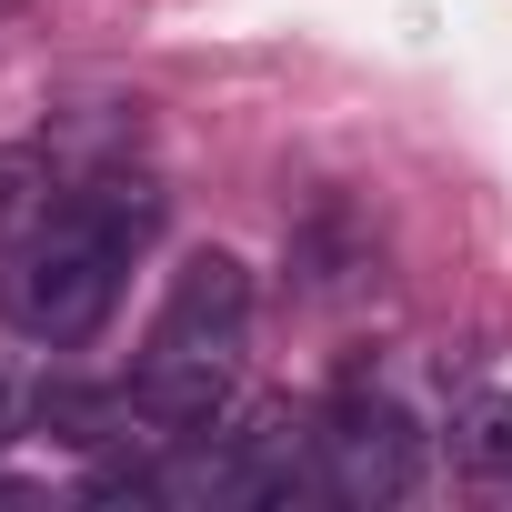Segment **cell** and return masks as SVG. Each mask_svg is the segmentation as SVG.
<instances>
[{
    "label": "cell",
    "mask_w": 512,
    "mask_h": 512,
    "mask_svg": "<svg viewBox=\"0 0 512 512\" xmlns=\"http://www.w3.org/2000/svg\"><path fill=\"white\" fill-rule=\"evenodd\" d=\"M161 231V191L141 171H91L71 181L21 241H11V262H0V322H11L21 342L41 352H81L121 292H131V262L151 251Z\"/></svg>",
    "instance_id": "6da1fadb"
},
{
    "label": "cell",
    "mask_w": 512,
    "mask_h": 512,
    "mask_svg": "<svg viewBox=\"0 0 512 512\" xmlns=\"http://www.w3.org/2000/svg\"><path fill=\"white\" fill-rule=\"evenodd\" d=\"M21 201H31V151H0V241H11Z\"/></svg>",
    "instance_id": "5b68a950"
},
{
    "label": "cell",
    "mask_w": 512,
    "mask_h": 512,
    "mask_svg": "<svg viewBox=\"0 0 512 512\" xmlns=\"http://www.w3.org/2000/svg\"><path fill=\"white\" fill-rule=\"evenodd\" d=\"M312 452H322V492H342V502H412L422 492V432L372 382H342L312 412Z\"/></svg>",
    "instance_id": "3957f363"
},
{
    "label": "cell",
    "mask_w": 512,
    "mask_h": 512,
    "mask_svg": "<svg viewBox=\"0 0 512 512\" xmlns=\"http://www.w3.org/2000/svg\"><path fill=\"white\" fill-rule=\"evenodd\" d=\"M452 462L472 482H512V392H462L452 402Z\"/></svg>",
    "instance_id": "277c9868"
},
{
    "label": "cell",
    "mask_w": 512,
    "mask_h": 512,
    "mask_svg": "<svg viewBox=\"0 0 512 512\" xmlns=\"http://www.w3.org/2000/svg\"><path fill=\"white\" fill-rule=\"evenodd\" d=\"M241 352H251V272L231 251H191L171 272L141 352H131V412L161 442H211L231 392H241Z\"/></svg>",
    "instance_id": "7a4b0ae2"
}]
</instances>
